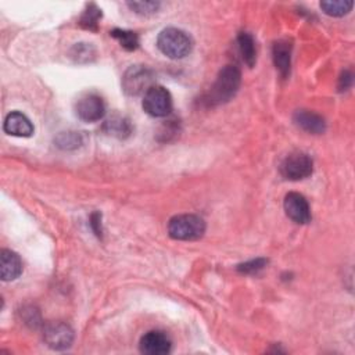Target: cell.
Masks as SVG:
<instances>
[{
    "label": "cell",
    "instance_id": "cell-1",
    "mask_svg": "<svg viewBox=\"0 0 355 355\" xmlns=\"http://www.w3.org/2000/svg\"><path fill=\"white\" fill-rule=\"evenodd\" d=\"M242 82L240 71L235 65L224 67L217 77V81L204 96L203 103L207 107H216L229 102L239 91Z\"/></svg>",
    "mask_w": 355,
    "mask_h": 355
},
{
    "label": "cell",
    "instance_id": "cell-2",
    "mask_svg": "<svg viewBox=\"0 0 355 355\" xmlns=\"http://www.w3.org/2000/svg\"><path fill=\"white\" fill-rule=\"evenodd\" d=\"M157 47L168 58L179 60L192 53L193 39L183 30L170 27L160 32L157 38Z\"/></svg>",
    "mask_w": 355,
    "mask_h": 355
},
{
    "label": "cell",
    "instance_id": "cell-3",
    "mask_svg": "<svg viewBox=\"0 0 355 355\" xmlns=\"http://www.w3.org/2000/svg\"><path fill=\"white\" fill-rule=\"evenodd\" d=\"M168 233L175 240H197L205 233V222L194 214H182L171 218Z\"/></svg>",
    "mask_w": 355,
    "mask_h": 355
},
{
    "label": "cell",
    "instance_id": "cell-4",
    "mask_svg": "<svg viewBox=\"0 0 355 355\" xmlns=\"http://www.w3.org/2000/svg\"><path fill=\"white\" fill-rule=\"evenodd\" d=\"M154 84V73L145 65H132L122 78L124 92L129 96L146 93Z\"/></svg>",
    "mask_w": 355,
    "mask_h": 355
},
{
    "label": "cell",
    "instance_id": "cell-5",
    "mask_svg": "<svg viewBox=\"0 0 355 355\" xmlns=\"http://www.w3.org/2000/svg\"><path fill=\"white\" fill-rule=\"evenodd\" d=\"M144 110L156 118L167 117L172 111V96L168 89L153 85L144 96Z\"/></svg>",
    "mask_w": 355,
    "mask_h": 355
},
{
    "label": "cell",
    "instance_id": "cell-6",
    "mask_svg": "<svg viewBox=\"0 0 355 355\" xmlns=\"http://www.w3.org/2000/svg\"><path fill=\"white\" fill-rule=\"evenodd\" d=\"M312 171L314 161L306 153H293L283 160L280 165V174L288 181H301L310 178Z\"/></svg>",
    "mask_w": 355,
    "mask_h": 355
},
{
    "label": "cell",
    "instance_id": "cell-7",
    "mask_svg": "<svg viewBox=\"0 0 355 355\" xmlns=\"http://www.w3.org/2000/svg\"><path fill=\"white\" fill-rule=\"evenodd\" d=\"M76 113L85 122H98L106 115L104 100L98 93H85L77 100Z\"/></svg>",
    "mask_w": 355,
    "mask_h": 355
},
{
    "label": "cell",
    "instance_id": "cell-8",
    "mask_svg": "<svg viewBox=\"0 0 355 355\" xmlns=\"http://www.w3.org/2000/svg\"><path fill=\"white\" fill-rule=\"evenodd\" d=\"M43 340L53 350H67L74 341V332L67 323L51 322L45 326Z\"/></svg>",
    "mask_w": 355,
    "mask_h": 355
},
{
    "label": "cell",
    "instance_id": "cell-9",
    "mask_svg": "<svg viewBox=\"0 0 355 355\" xmlns=\"http://www.w3.org/2000/svg\"><path fill=\"white\" fill-rule=\"evenodd\" d=\"M283 207H285L286 216L293 222L300 224V225H306L311 221V208H310V204H308L307 198L303 194L296 193V192H292V193L286 194Z\"/></svg>",
    "mask_w": 355,
    "mask_h": 355
},
{
    "label": "cell",
    "instance_id": "cell-10",
    "mask_svg": "<svg viewBox=\"0 0 355 355\" xmlns=\"http://www.w3.org/2000/svg\"><path fill=\"white\" fill-rule=\"evenodd\" d=\"M139 347L146 355H165L171 352L172 341L164 332L153 330L141 337Z\"/></svg>",
    "mask_w": 355,
    "mask_h": 355
},
{
    "label": "cell",
    "instance_id": "cell-11",
    "mask_svg": "<svg viewBox=\"0 0 355 355\" xmlns=\"http://www.w3.org/2000/svg\"><path fill=\"white\" fill-rule=\"evenodd\" d=\"M23 273V261L20 255L12 250L0 251V276L3 282H12Z\"/></svg>",
    "mask_w": 355,
    "mask_h": 355
},
{
    "label": "cell",
    "instance_id": "cell-12",
    "mask_svg": "<svg viewBox=\"0 0 355 355\" xmlns=\"http://www.w3.org/2000/svg\"><path fill=\"white\" fill-rule=\"evenodd\" d=\"M3 129L8 135L17 137H30L34 135V125L31 119L20 111H13L6 117Z\"/></svg>",
    "mask_w": 355,
    "mask_h": 355
},
{
    "label": "cell",
    "instance_id": "cell-13",
    "mask_svg": "<svg viewBox=\"0 0 355 355\" xmlns=\"http://www.w3.org/2000/svg\"><path fill=\"white\" fill-rule=\"evenodd\" d=\"M272 58L279 74L288 78L292 68V45L288 41H277L272 47Z\"/></svg>",
    "mask_w": 355,
    "mask_h": 355
},
{
    "label": "cell",
    "instance_id": "cell-14",
    "mask_svg": "<svg viewBox=\"0 0 355 355\" xmlns=\"http://www.w3.org/2000/svg\"><path fill=\"white\" fill-rule=\"evenodd\" d=\"M295 124L303 130L312 135H321L326 129V122L323 117L308 110H299L295 114Z\"/></svg>",
    "mask_w": 355,
    "mask_h": 355
},
{
    "label": "cell",
    "instance_id": "cell-15",
    "mask_svg": "<svg viewBox=\"0 0 355 355\" xmlns=\"http://www.w3.org/2000/svg\"><path fill=\"white\" fill-rule=\"evenodd\" d=\"M238 45L242 54L243 61L251 68L255 64L257 60V50H255V42L254 38L249 32H240L238 36Z\"/></svg>",
    "mask_w": 355,
    "mask_h": 355
},
{
    "label": "cell",
    "instance_id": "cell-16",
    "mask_svg": "<svg viewBox=\"0 0 355 355\" xmlns=\"http://www.w3.org/2000/svg\"><path fill=\"white\" fill-rule=\"evenodd\" d=\"M104 130L108 135L117 136V137H126L132 132V125L128 118L122 115H113L110 119L106 121L104 124Z\"/></svg>",
    "mask_w": 355,
    "mask_h": 355
},
{
    "label": "cell",
    "instance_id": "cell-17",
    "mask_svg": "<svg viewBox=\"0 0 355 355\" xmlns=\"http://www.w3.org/2000/svg\"><path fill=\"white\" fill-rule=\"evenodd\" d=\"M352 2H345V0H329V2H321V9L325 14L330 17H344L352 9Z\"/></svg>",
    "mask_w": 355,
    "mask_h": 355
},
{
    "label": "cell",
    "instance_id": "cell-18",
    "mask_svg": "<svg viewBox=\"0 0 355 355\" xmlns=\"http://www.w3.org/2000/svg\"><path fill=\"white\" fill-rule=\"evenodd\" d=\"M102 20V9H99L95 3H91L87 6V10L80 19V25L89 31H98L99 30V21Z\"/></svg>",
    "mask_w": 355,
    "mask_h": 355
},
{
    "label": "cell",
    "instance_id": "cell-19",
    "mask_svg": "<svg viewBox=\"0 0 355 355\" xmlns=\"http://www.w3.org/2000/svg\"><path fill=\"white\" fill-rule=\"evenodd\" d=\"M110 34L128 51H133L139 47V36L133 31H126V30H118L117 28V30H113Z\"/></svg>",
    "mask_w": 355,
    "mask_h": 355
},
{
    "label": "cell",
    "instance_id": "cell-20",
    "mask_svg": "<svg viewBox=\"0 0 355 355\" xmlns=\"http://www.w3.org/2000/svg\"><path fill=\"white\" fill-rule=\"evenodd\" d=\"M56 144L58 148H61L64 150L77 149L82 145V137L77 132H62L56 139Z\"/></svg>",
    "mask_w": 355,
    "mask_h": 355
},
{
    "label": "cell",
    "instance_id": "cell-21",
    "mask_svg": "<svg viewBox=\"0 0 355 355\" xmlns=\"http://www.w3.org/2000/svg\"><path fill=\"white\" fill-rule=\"evenodd\" d=\"M159 2H129L128 8L140 16H152L160 9Z\"/></svg>",
    "mask_w": 355,
    "mask_h": 355
},
{
    "label": "cell",
    "instance_id": "cell-22",
    "mask_svg": "<svg viewBox=\"0 0 355 355\" xmlns=\"http://www.w3.org/2000/svg\"><path fill=\"white\" fill-rule=\"evenodd\" d=\"M73 56L77 58V61L87 62L91 61V57L95 56V49L91 46V43H77L73 49Z\"/></svg>",
    "mask_w": 355,
    "mask_h": 355
},
{
    "label": "cell",
    "instance_id": "cell-23",
    "mask_svg": "<svg viewBox=\"0 0 355 355\" xmlns=\"http://www.w3.org/2000/svg\"><path fill=\"white\" fill-rule=\"evenodd\" d=\"M266 264H268V261L265 258H257V260H251V261H247L244 264H240L238 266V271L242 272V273L253 275V273H257L261 269H264L266 266Z\"/></svg>",
    "mask_w": 355,
    "mask_h": 355
},
{
    "label": "cell",
    "instance_id": "cell-24",
    "mask_svg": "<svg viewBox=\"0 0 355 355\" xmlns=\"http://www.w3.org/2000/svg\"><path fill=\"white\" fill-rule=\"evenodd\" d=\"M352 84V74L350 73V71H344V73L341 74L340 80H339V89L343 92V91H347Z\"/></svg>",
    "mask_w": 355,
    "mask_h": 355
},
{
    "label": "cell",
    "instance_id": "cell-25",
    "mask_svg": "<svg viewBox=\"0 0 355 355\" xmlns=\"http://www.w3.org/2000/svg\"><path fill=\"white\" fill-rule=\"evenodd\" d=\"M91 227L98 236H102V233H103V231H102V216L99 214V212H95V214H92Z\"/></svg>",
    "mask_w": 355,
    "mask_h": 355
}]
</instances>
